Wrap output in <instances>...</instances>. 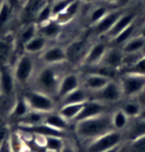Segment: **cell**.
Returning a JSON list of instances; mask_svg holds the SVG:
<instances>
[{
  "mask_svg": "<svg viewBox=\"0 0 145 152\" xmlns=\"http://www.w3.org/2000/svg\"><path fill=\"white\" fill-rule=\"evenodd\" d=\"M31 110L28 105L26 99H24L23 96H19L16 97L15 102H14L13 105L11 107L10 110L8 111V118L12 121H15L17 123V121L22 118L25 114H27Z\"/></svg>",
  "mask_w": 145,
  "mask_h": 152,
  "instance_id": "cell-21",
  "label": "cell"
},
{
  "mask_svg": "<svg viewBox=\"0 0 145 152\" xmlns=\"http://www.w3.org/2000/svg\"><path fill=\"white\" fill-rule=\"evenodd\" d=\"M61 152H78V151L76 150V148L72 144H69V143L66 142V144H65L64 148L62 149Z\"/></svg>",
  "mask_w": 145,
  "mask_h": 152,
  "instance_id": "cell-44",
  "label": "cell"
},
{
  "mask_svg": "<svg viewBox=\"0 0 145 152\" xmlns=\"http://www.w3.org/2000/svg\"><path fill=\"white\" fill-rule=\"evenodd\" d=\"M48 40L45 37L41 35H37L32 40L27 42L23 46L24 53L31 54V55H36V54H41L46 49Z\"/></svg>",
  "mask_w": 145,
  "mask_h": 152,
  "instance_id": "cell-25",
  "label": "cell"
},
{
  "mask_svg": "<svg viewBox=\"0 0 145 152\" xmlns=\"http://www.w3.org/2000/svg\"><path fill=\"white\" fill-rule=\"evenodd\" d=\"M6 144L10 152H25V148H26L25 140L22 138L21 133L18 130L10 132Z\"/></svg>",
  "mask_w": 145,
  "mask_h": 152,
  "instance_id": "cell-30",
  "label": "cell"
},
{
  "mask_svg": "<svg viewBox=\"0 0 145 152\" xmlns=\"http://www.w3.org/2000/svg\"><path fill=\"white\" fill-rule=\"evenodd\" d=\"M123 56L124 53L122 52L120 47H109L99 64L120 72L123 66Z\"/></svg>",
  "mask_w": 145,
  "mask_h": 152,
  "instance_id": "cell-16",
  "label": "cell"
},
{
  "mask_svg": "<svg viewBox=\"0 0 145 152\" xmlns=\"http://www.w3.org/2000/svg\"><path fill=\"white\" fill-rule=\"evenodd\" d=\"M124 10L122 9H116L111 10L102 18L101 21L93 25V34L95 36H104L113 27L116 21L119 19V17L122 15Z\"/></svg>",
  "mask_w": 145,
  "mask_h": 152,
  "instance_id": "cell-13",
  "label": "cell"
},
{
  "mask_svg": "<svg viewBox=\"0 0 145 152\" xmlns=\"http://www.w3.org/2000/svg\"><path fill=\"white\" fill-rule=\"evenodd\" d=\"M125 142L122 131H110L101 137L87 142L86 152H104Z\"/></svg>",
  "mask_w": 145,
  "mask_h": 152,
  "instance_id": "cell-5",
  "label": "cell"
},
{
  "mask_svg": "<svg viewBox=\"0 0 145 152\" xmlns=\"http://www.w3.org/2000/svg\"><path fill=\"white\" fill-rule=\"evenodd\" d=\"M38 35V27L36 24H30L25 27V29L21 32L20 35V43L22 46H24L27 42L32 40L34 37Z\"/></svg>",
  "mask_w": 145,
  "mask_h": 152,
  "instance_id": "cell-37",
  "label": "cell"
},
{
  "mask_svg": "<svg viewBox=\"0 0 145 152\" xmlns=\"http://www.w3.org/2000/svg\"><path fill=\"white\" fill-rule=\"evenodd\" d=\"M109 46L104 41H96L90 46L89 53L85 58L84 62L82 64V67H90V66L98 65L101 62L106 54Z\"/></svg>",
  "mask_w": 145,
  "mask_h": 152,
  "instance_id": "cell-14",
  "label": "cell"
},
{
  "mask_svg": "<svg viewBox=\"0 0 145 152\" xmlns=\"http://www.w3.org/2000/svg\"><path fill=\"white\" fill-rule=\"evenodd\" d=\"M122 145H123V144H121V145H119V146H116V147H113L111 149H109V150H106V151H104V152H120Z\"/></svg>",
  "mask_w": 145,
  "mask_h": 152,
  "instance_id": "cell-46",
  "label": "cell"
},
{
  "mask_svg": "<svg viewBox=\"0 0 145 152\" xmlns=\"http://www.w3.org/2000/svg\"><path fill=\"white\" fill-rule=\"evenodd\" d=\"M10 130L7 120L4 117L0 116V147H2L7 142Z\"/></svg>",
  "mask_w": 145,
  "mask_h": 152,
  "instance_id": "cell-40",
  "label": "cell"
},
{
  "mask_svg": "<svg viewBox=\"0 0 145 152\" xmlns=\"http://www.w3.org/2000/svg\"><path fill=\"white\" fill-rule=\"evenodd\" d=\"M12 69L17 86L24 87V86L30 84L37 71L34 55L27 53L22 54L17 59L15 65Z\"/></svg>",
  "mask_w": 145,
  "mask_h": 152,
  "instance_id": "cell-3",
  "label": "cell"
},
{
  "mask_svg": "<svg viewBox=\"0 0 145 152\" xmlns=\"http://www.w3.org/2000/svg\"><path fill=\"white\" fill-rule=\"evenodd\" d=\"M82 84V77H79V74L76 73H67L65 74L63 79L61 80V83L59 85L58 91L56 94V102L58 104L59 100H61L67 94L72 93L73 91L77 90L81 87Z\"/></svg>",
  "mask_w": 145,
  "mask_h": 152,
  "instance_id": "cell-11",
  "label": "cell"
},
{
  "mask_svg": "<svg viewBox=\"0 0 145 152\" xmlns=\"http://www.w3.org/2000/svg\"><path fill=\"white\" fill-rule=\"evenodd\" d=\"M17 84L13 69L7 64L0 66V96L5 100H15Z\"/></svg>",
  "mask_w": 145,
  "mask_h": 152,
  "instance_id": "cell-8",
  "label": "cell"
},
{
  "mask_svg": "<svg viewBox=\"0 0 145 152\" xmlns=\"http://www.w3.org/2000/svg\"><path fill=\"white\" fill-rule=\"evenodd\" d=\"M121 149L124 152H145V135L124 142Z\"/></svg>",
  "mask_w": 145,
  "mask_h": 152,
  "instance_id": "cell-34",
  "label": "cell"
},
{
  "mask_svg": "<svg viewBox=\"0 0 145 152\" xmlns=\"http://www.w3.org/2000/svg\"><path fill=\"white\" fill-rule=\"evenodd\" d=\"M85 104H86V102H84V104H72L61 105V107H59L57 108V110H58V113L61 114L64 118H66L68 121H70L71 123H74L76 118L79 114V113L82 111Z\"/></svg>",
  "mask_w": 145,
  "mask_h": 152,
  "instance_id": "cell-24",
  "label": "cell"
},
{
  "mask_svg": "<svg viewBox=\"0 0 145 152\" xmlns=\"http://www.w3.org/2000/svg\"><path fill=\"white\" fill-rule=\"evenodd\" d=\"M65 144H66L65 137L48 136L45 137L44 148L47 152H61Z\"/></svg>",
  "mask_w": 145,
  "mask_h": 152,
  "instance_id": "cell-33",
  "label": "cell"
},
{
  "mask_svg": "<svg viewBox=\"0 0 145 152\" xmlns=\"http://www.w3.org/2000/svg\"><path fill=\"white\" fill-rule=\"evenodd\" d=\"M123 132L124 140L130 141L138 137L145 135V120H141L138 118H132L130 119L128 123V126L125 128Z\"/></svg>",
  "mask_w": 145,
  "mask_h": 152,
  "instance_id": "cell-20",
  "label": "cell"
},
{
  "mask_svg": "<svg viewBox=\"0 0 145 152\" xmlns=\"http://www.w3.org/2000/svg\"><path fill=\"white\" fill-rule=\"evenodd\" d=\"M103 104L112 105L123 99V94L118 80H112L106 87L92 93V99Z\"/></svg>",
  "mask_w": 145,
  "mask_h": 152,
  "instance_id": "cell-7",
  "label": "cell"
},
{
  "mask_svg": "<svg viewBox=\"0 0 145 152\" xmlns=\"http://www.w3.org/2000/svg\"><path fill=\"white\" fill-rule=\"evenodd\" d=\"M61 65H43V67L36 71L32 79V90L41 91L56 99V94L58 91L61 80L65 76L62 73Z\"/></svg>",
  "mask_w": 145,
  "mask_h": 152,
  "instance_id": "cell-2",
  "label": "cell"
},
{
  "mask_svg": "<svg viewBox=\"0 0 145 152\" xmlns=\"http://www.w3.org/2000/svg\"><path fill=\"white\" fill-rule=\"evenodd\" d=\"M103 1L107 2V3H115V2H117L118 0H103Z\"/></svg>",
  "mask_w": 145,
  "mask_h": 152,
  "instance_id": "cell-48",
  "label": "cell"
},
{
  "mask_svg": "<svg viewBox=\"0 0 145 152\" xmlns=\"http://www.w3.org/2000/svg\"><path fill=\"white\" fill-rule=\"evenodd\" d=\"M137 19V13L135 11H124L122 15L119 17V19L113 25V27L104 35V38L107 39L110 42L112 39H114L121 31H123L130 24H132Z\"/></svg>",
  "mask_w": 145,
  "mask_h": 152,
  "instance_id": "cell-15",
  "label": "cell"
},
{
  "mask_svg": "<svg viewBox=\"0 0 145 152\" xmlns=\"http://www.w3.org/2000/svg\"><path fill=\"white\" fill-rule=\"evenodd\" d=\"M74 1H75V0H56L53 3H51L52 4L53 18H55V17L58 16L61 12H63V11Z\"/></svg>",
  "mask_w": 145,
  "mask_h": 152,
  "instance_id": "cell-41",
  "label": "cell"
},
{
  "mask_svg": "<svg viewBox=\"0 0 145 152\" xmlns=\"http://www.w3.org/2000/svg\"><path fill=\"white\" fill-rule=\"evenodd\" d=\"M119 108L129 117L130 119L136 118L140 113L142 107L135 99H129L127 102H122Z\"/></svg>",
  "mask_w": 145,
  "mask_h": 152,
  "instance_id": "cell-32",
  "label": "cell"
},
{
  "mask_svg": "<svg viewBox=\"0 0 145 152\" xmlns=\"http://www.w3.org/2000/svg\"><path fill=\"white\" fill-rule=\"evenodd\" d=\"M45 114L46 113L31 110L27 114H25L22 118H20L17 121V124L22 126H32L40 124V123H43Z\"/></svg>",
  "mask_w": 145,
  "mask_h": 152,
  "instance_id": "cell-31",
  "label": "cell"
},
{
  "mask_svg": "<svg viewBox=\"0 0 145 152\" xmlns=\"http://www.w3.org/2000/svg\"><path fill=\"white\" fill-rule=\"evenodd\" d=\"M79 7H81V0H75V1L72 2L63 12H61L58 16H56L55 18H53V19H55L56 21L60 23L61 25L72 21V19H74V17L78 14Z\"/></svg>",
  "mask_w": 145,
  "mask_h": 152,
  "instance_id": "cell-26",
  "label": "cell"
},
{
  "mask_svg": "<svg viewBox=\"0 0 145 152\" xmlns=\"http://www.w3.org/2000/svg\"><path fill=\"white\" fill-rule=\"evenodd\" d=\"M121 50L124 54L143 52L145 50V39L138 34L137 36L130 38L125 44L122 46Z\"/></svg>",
  "mask_w": 145,
  "mask_h": 152,
  "instance_id": "cell-27",
  "label": "cell"
},
{
  "mask_svg": "<svg viewBox=\"0 0 145 152\" xmlns=\"http://www.w3.org/2000/svg\"><path fill=\"white\" fill-rule=\"evenodd\" d=\"M20 1H21V0H5V2H6V3L9 5L11 8H12L13 11L16 10L17 8L19 7Z\"/></svg>",
  "mask_w": 145,
  "mask_h": 152,
  "instance_id": "cell-43",
  "label": "cell"
},
{
  "mask_svg": "<svg viewBox=\"0 0 145 152\" xmlns=\"http://www.w3.org/2000/svg\"><path fill=\"white\" fill-rule=\"evenodd\" d=\"M51 19H53V14H52V4L46 3L43 6H41V9L37 13V23L39 25H42L44 23L50 21Z\"/></svg>",
  "mask_w": 145,
  "mask_h": 152,
  "instance_id": "cell-36",
  "label": "cell"
},
{
  "mask_svg": "<svg viewBox=\"0 0 145 152\" xmlns=\"http://www.w3.org/2000/svg\"><path fill=\"white\" fill-rule=\"evenodd\" d=\"M92 45L93 44H90L85 40H78V41L73 42L69 47L66 48L67 62L74 65L79 64L82 66Z\"/></svg>",
  "mask_w": 145,
  "mask_h": 152,
  "instance_id": "cell-9",
  "label": "cell"
},
{
  "mask_svg": "<svg viewBox=\"0 0 145 152\" xmlns=\"http://www.w3.org/2000/svg\"><path fill=\"white\" fill-rule=\"evenodd\" d=\"M5 3V0H0V8L2 7V5Z\"/></svg>",
  "mask_w": 145,
  "mask_h": 152,
  "instance_id": "cell-50",
  "label": "cell"
},
{
  "mask_svg": "<svg viewBox=\"0 0 145 152\" xmlns=\"http://www.w3.org/2000/svg\"><path fill=\"white\" fill-rule=\"evenodd\" d=\"M120 74H135L145 77V55L137 63H135L134 65L131 66V67L122 69L119 72V75Z\"/></svg>",
  "mask_w": 145,
  "mask_h": 152,
  "instance_id": "cell-38",
  "label": "cell"
},
{
  "mask_svg": "<svg viewBox=\"0 0 145 152\" xmlns=\"http://www.w3.org/2000/svg\"><path fill=\"white\" fill-rule=\"evenodd\" d=\"M82 2H85V3H92L93 1H95V0H82Z\"/></svg>",
  "mask_w": 145,
  "mask_h": 152,
  "instance_id": "cell-49",
  "label": "cell"
},
{
  "mask_svg": "<svg viewBox=\"0 0 145 152\" xmlns=\"http://www.w3.org/2000/svg\"><path fill=\"white\" fill-rule=\"evenodd\" d=\"M111 105L103 104V102H98L95 99H90L89 102H87L85 104L84 107H82V111L79 113L78 117L76 118L75 122L79 121V120H84L87 118H90V117H95L101 114L107 113L112 111L110 110Z\"/></svg>",
  "mask_w": 145,
  "mask_h": 152,
  "instance_id": "cell-12",
  "label": "cell"
},
{
  "mask_svg": "<svg viewBox=\"0 0 145 152\" xmlns=\"http://www.w3.org/2000/svg\"><path fill=\"white\" fill-rule=\"evenodd\" d=\"M61 26L62 25L57 22L55 19H51L50 21L39 25L38 35L45 37L47 40L57 39L61 34Z\"/></svg>",
  "mask_w": 145,
  "mask_h": 152,
  "instance_id": "cell-22",
  "label": "cell"
},
{
  "mask_svg": "<svg viewBox=\"0 0 145 152\" xmlns=\"http://www.w3.org/2000/svg\"><path fill=\"white\" fill-rule=\"evenodd\" d=\"M110 81H112V80L98 76V75L84 74V77L82 78L81 86L86 88L87 91H89L90 93H95V91H99L101 88L106 87Z\"/></svg>",
  "mask_w": 145,
  "mask_h": 152,
  "instance_id": "cell-17",
  "label": "cell"
},
{
  "mask_svg": "<svg viewBox=\"0 0 145 152\" xmlns=\"http://www.w3.org/2000/svg\"><path fill=\"white\" fill-rule=\"evenodd\" d=\"M22 96L26 99L30 110H32L48 113L57 110V107H58V104L54 97L41 93V91L32 90V88L25 91Z\"/></svg>",
  "mask_w": 145,
  "mask_h": 152,
  "instance_id": "cell-4",
  "label": "cell"
},
{
  "mask_svg": "<svg viewBox=\"0 0 145 152\" xmlns=\"http://www.w3.org/2000/svg\"><path fill=\"white\" fill-rule=\"evenodd\" d=\"M123 99H135L145 88V77L135 74H120L118 78Z\"/></svg>",
  "mask_w": 145,
  "mask_h": 152,
  "instance_id": "cell-6",
  "label": "cell"
},
{
  "mask_svg": "<svg viewBox=\"0 0 145 152\" xmlns=\"http://www.w3.org/2000/svg\"><path fill=\"white\" fill-rule=\"evenodd\" d=\"M109 11L110 10H109V8H107L106 6H102V5H99V6L93 8V9L90 11V16H89L90 25V26L95 25L96 23L101 21V20L103 18V17L106 16Z\"/></svg>",
  "mask_w": 145,
  "mask_h": 152,
  "instance_id": "cell-35",
  "label": "cell"
},
{
  "mask_svg": "<svg viewBox=\"0 0 145 152\" xmlns=\"http://www.w3.org/2000/svg\"><path fill=\"white\" fill-rule=\"evenodd\" d=\"M13 9L8 5L6 2L2 5V7L0 8V31L8 24V22L10 21L11 16H12Z\"/></svg>",
  "mask_w": 145,
  "mask_h": 152,
  "instance_id": "cell-39",
  "label": "cell"
},
{
  "mask_svg": "<svg viewBox=\"0 0 145 152\" xmlns=\"http://www.w3.org/2000/svg\"><path fill=\"white\" fill-rule=\"evenodd\" d=\"M43 65H61L67 63L66 48L60 45H54L46 48L40 55Z\"/></svg>",
  "mask_w": 145,
  "mask_h": 152,
  "instance_id": "cell-10",
  "label": "cell"
},
{
  "mask_svg": "<svg viewBox=\"0 0 145 152\" xmlns=\"http://www.w3.org/2000/svg\"><path fill=\"white\" fill-rule=\"evenodd\" d=\"M84 69V74H95L109 80H118L119 78V71L101 64L90 66V67H85Z\"/></svg>",
  "mask_w": 145,
  "mask_h": 152,
  "instance_id": "cell-23",
  "label": "cell"
},
{
  "mask_svg": "<svg viewBox=\"0 0 145 152\" xmlns=\"http://www.w3.org/2000/svg\"><path fill=\"white\" fill-rule=\"evenodd\" d=\"M92 99V93L87 91L82 86L77 90L73 91L72 93L67 94L61 100L58 102V107L65 104H84Z\"/></svg>",
  "mask_w": 145,
  "mask_h": 152,
  "instance_id": "cell-19",
  "label": "cell"
},
{
  "mask_svg": "<svg viewBox=\"0 0 145 152\" xmlns=\"http://www.w3.org/2000/svg\"><path fill=\"white\" fill-rule=\"evenodd\" d=\"M135 99L140 104L141 107H145V88L135 97Z\"/></svg>",
  "mask_w": 145,
  "mask_h": 152,
  "instance_id": "cell-42",
  "label": "cell"
},
{
  "mask_svg": "<svg viewBox=\"0 0 145 152\" xmlns=\"http://www.w3.org/2000/svg\"><path fill=\"white\" fill-rule=\"evenodd\" d=\"M139 35L141 37H143L145 39V23H143V25L140 27V32H139Z\"/></svg>",
  "mask_w": 145,
  "mask_h": 152,
  "instance_id": "cell-47",
  "label": "cell"
},
{
  "mask_svg": "<svg viewBox=\"0 0 145 152\" xmlns=\"http://www.w3.org/2000/svg\"><path fill=\"white\" fill-rule=\"evenodd\" d=\"M43 123L47 124L48 126H50V127L54 128V129L63 131V132H67V131L70 130L71 127H72L71 122L68 121L66 118H64V117L58 113V110H54V111H51V113H48L45 114Z\"/></svg>",
  "mask_w": 145,
  "mask_h": 152,
  "instance_id": "cell-18",
  "label": "cell"
},
{
  "mask_svg": "<svg viewBox=\"0 0 145 152\" xmlns=\"http://www.w3.org/2000/svg\"><path fill=\"white\" fill-rule=\"evenodd\" d=\"M138 119H141V120H145V107H142L140 113H139L138 116L136 117Z\"/></svg>",
  "mask_w": 145,
  "mask_h": 152,
  "instance_id": "cell-45",
  "label": "cell"
},
{
  "mask_svg": "<svg viewBox=\"0 0 145 152\" xmlns=\"http://www.w3.org/2000/svg\"><path fill=\"white\" fill-rule=\"evenodd\" d=\"M54 1H56V0H49V3H53Z\"/></svg>",
  "mask_w": 145,
  "mask_h": 152,
  "instance_id": "cell-51",
  "label": "cell"
},
{
  "mask_svg": "<svg viewBox=\"0 0 145 152\" xmlns=\"http://www.w3.org/2000/svg\"><path fill=\"white\" fill-rule=\"evenodd\" d=\"M137 28H138V22H137V19H136L132 24H130L128 27L125 28L123 31H121L114 39H112L111 41H110V43L113 44V46H115V47L121 48L130 38H132L133 35H134L135 30L137 29Z\"/></svg>",
  "mask_w": 145,
  "mask_h": 152,
  "instance_id": "cell-28",
  "label": "cell"
},
{
  "mask_svg": "<svg viewBox=\"0 0 145 152\" xmlns=\"http://www.w3.org/2000/svg\"><path fill=\"white\" fill-rule=\"evenodd\" d=\"M111 113L112 111L74 122V132L82 141L90 142L113 131L114 129L111 122Z\"/></svg>",
  "mask_w": 145,
  "mask_h": 152,
  "instance_id": "cell-1",
  "label": "cell"
},
{
  "mask_svg": "<svg viewBox=\"0 0 145 152\" xmlns=\"http://www.w3.org/2000/svg\"><path fill=\"white\" fill-rule=\"evenodd\" d=\"M130 118L122 111L120 108L112 110L111 113V122L113 129L116 131H124L128 126Z\"/></svg>",
  "mask_w": 145,
  "mask_h": 152,
  "instance_id": "cell-29",
  "label": "cell"
}]
</instances>
